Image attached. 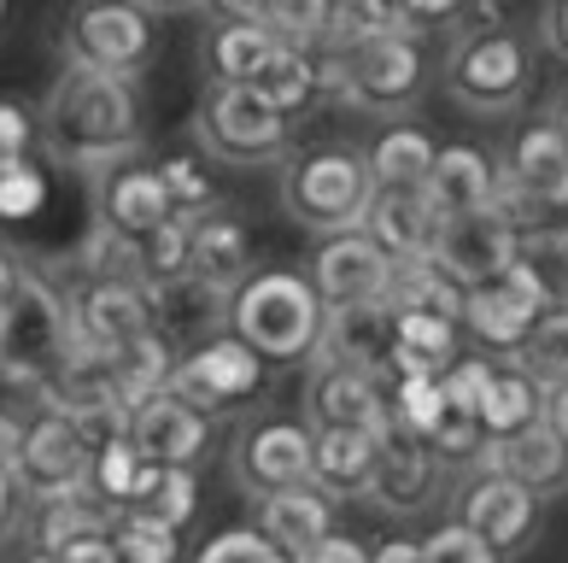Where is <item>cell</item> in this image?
I'll use <instances>...</instances> for the list:
<instances>
[{
	"label": "cell",
	"instance_id": "ffe728a7",
	"mask_svg": "<svg viewBox=\"0 0 568 563\" xmlns=\"http://www.w3.org/2000/svg\"><path fill=\"white\" fill-rule=\"evenodd\" d=\"M65 305H71V335L89 352H118L123 341L153 329V318H146V288H135V282L77 277L65 288Z\"/></svg>",
	"mask_w": 568,
	"mask_h": 563
},
{
	"label": "cell",
	"instance_id": "4316f807",
	"mask_svg": "<svg viewBox=\"0 0 568 563\" xmlns=\"http://www.w3.org/2000/svg\"><path fill=\"white\" fill-rule=\"evenodd\" d=\"M434 159H439V135L428 130V123L398 118V123H387V130L369 141V153H364L369 188L375 194H423Z\"/></svg>",
	"mask_w": 568,
	"mask_h": 563
},
{
	"label": "cell",
	"instance_id": "680465c9",
	"mask_svg": "<svg viewBox=\"0 0 568 563\" xmlns=\"http://www.w3.org/2000/svg\"><path fill=\"white\" fill-rule=\"evenodd\" d=\"M18 282H24V264H18L12 253H0V305L12 300V288H18Z\"/></svg>",
	"mask_w": 568,
	"mask_h": 563
},
{
	"label": "cell",
	"instance_id": "8fae6325",
	"mask_svg": "<svg viewBox=\"0 0 568 563\" xmlns=\"http://www.w3.org/2000/svg\"><path fill=\"white\" fill-rule=\"evenodd\" d=\"M534 229H539V218L528 212V205H516L510 194H498L487 212L439 223L434 259L446 264L463 288H487V282H498L504 270L521 259V241H528Z\"/></svg>",
	"mask_w": 568,
	"mask_h": 563
},
{
	"label": "cell",
	"instance_id": "f907efd6",
	"mask_svg": "<svg viewBox=\"0 0 568 563\" xmlns=\"http://www.w3.org/2000/svg\"><path fill=\"white\" fill-rule=\"evenodd\" d=\"M293 563H369V540H357V534H341V529H334L323 546H311L305 557H293Z\"/></svg>",
	"mask_w": 568,
	"mask_h": 563
},
{
	"label": "cell",
	"instance_id": "ee69618b",
	"mask_svg": "<svg viewBox=\"0 0 568 563\" xmlns=\"http://www.w3.org/2000/svg\"><path fill=\"white\" fill-rule=\"evenodd\" d=\"M112 557L118 563H182V540L164 534V529H146V523H135V516H118Z\"/></svg>",
	"mask_w": 568,
	"mask_h": 563
},
{
	"label": "cell",
	"instance_id": "5b68a950",
	"mask_svg": "<svg viewBox=\"0 0 568 563\" xmlns=\"http://www.w3.org/2000/svg\"><path fill=\"white\" fill-rule=\"evenodd\" d=\"M71 346H77V335H71L65 288L24 270V282L0 305V382L24 388V393H48L53 370L65 364Z\"/></svg>",
	"mask_w": 568,
	"mask_h": 563
},
{
	"label": "cell",
	"instance_id": "f6af8a7d",
	"mask_svg": "<svg viewBox=\"0 0 568 563\" xmlns=\"http://www.w3.org/2000/svg\"><path fill=\"white\" fill-rule=\"evenodd\" d=\"M41 205H48V177H41V164H30V159L0 164V218L24 223V218L41 212Z\"/></svg>",
	"mask_w": 568,
	"mask_h": 563
},
{
	"label": "cell",
	"instance_id": "7402d4cb",
	"mask_svg": "<svg viewBox=\"0 0 568 563\" xmlns=\"http://www.w3.org/2000/svg\"><path fill=\"white\" fill-rule=\"evenodd\" d=\"M305 423H311V434H382L387 429L382 382L357 375V370H341V364H311Z\"/></svg>",
	"mask_w": 568,
	"mask_h": 563
},
{
	"label": "cell",
	"instance_id": "f5cc1de1",
	"mask_svg": "<svg viewBox=\"0 0 568 563\" xmlns=\"http://www.w3.org/2000/svg\"><path fill=\"white\" fill-rule=\"evenodd\" d=\"M369 563H423V540L416 534H387L369 546Z\"/></svg>",
	"mask_w": 568,
	"mask_h": 563
},
{
	"label": "cell",
	"instance_id": "277c9868",
	"mask_svg": "<svg viewBox=\"0 0 568 563\" xmlns=\"http://www.w3.org/2000/svg\"><path fill=\"white\" fill-rule=\"evenodd\" d=\"M375 188H369V164L357 148H341V141H311V148L287 153L282 164V205L287 218L311 229V235H352L364 229Z\"/></svg>",
	"mask_w": 568,
	"mask_h": 563
},
{
	"label": "cell",
	"instance_id": "ac0fdd59",
	"mask_svg": "<svg viewBox=\"0 0 568 563\" xmlns=\"http://www.w3.org/2000/svg\"><path fill=\"white\" fill-rule=\"evenodd\" d=\"M498 171H504V194L516 205H528L534 218L568 205V141L551 118L521 123L498 159Z\"/></svg>",
	"mask_w": 568,
	"mask_h": 563
},
{
	"label": "cell",
	"instance_id": "74e56055",
	"mask_svg": "<svg viewBox=\"0 0 568 563\" xmlns=\"http://www.w3.org/2000/svg\"><path fill=\"white\" fill-rule=\"evenodd\" d=\"M194 511H200V482H194V470H146L141 499L130 505L135 523L164 529V534H182Z\"/></svg>",
	"mask_w": 568,
	"mask_h": 563
},
{
	"label": "cell",
	"instance_id": "94428289",
	"mask_svg": "<svg viewBox=\"0 0 568 563\" xmlns=\"http://www.w3.org/2000/svg\"><path fill=\"white\" fill-rule=\"evenodd\" d=\"M24 563H53V557H41V552H30V557H24Z\"/></svg>",
	"mask_w": 568,
	"mask_h": 563
},
{
	"label": "cell",
	"instance_id": "11a10c76",
	"mask_svg": "<svg viewBox=\"0 0 568 563\" xmlns=\"http://www.w3.org/2000/svg\"><path fill=\"white\" fill-rule=\"evenodd\" d=\"M545 429L568 441V382H551V388H545Z\"/></svg>",
	"mask_w": 568,
	"mask_h": 563
},
{
	"label": "cell",
	"instance_id": "d4e9b609",
	"mask_svg": "<svg viewBox=\"0 0 568 563\" xmlns=\"http://www.w3.org/2000/svg\"><path fill=\"white\" fill-rule=\"evenodd\" d=\"M480 470H493L504 482H516L521 493H534L539 505H551V499L568 493V441L545 423H534V429L510 434V441H493Z\"/></svg>",
	"mask_w": 568,
	"mask_h": 563
},
{
	"label": "cell",
	"instance_id": "1f68e13d",
	"mask_svg": "<svg viewBox=\"0 0 568 563\" xmlns=\"http://www.w3.org/2000/svg\"><path fill=\"white\" fill-rule=\"evenodd\" d=\"M463 359V329L452 318L393 311V370L387 375H446Z\"/></svg>",
	"mask_w": 568,
	"mask_h": 563
},
{
	"label": "cell",
	"instance_id": "52a82bcc",
	"mask_svg": "<svg viewBox=\"0 0 568 563\" xmlns=\"http://www.w3.org/2000/svg\"><path fill=\"white\" fill-rule=\"evenodd\" d=\"M59 48H65V71L135 82L153 66L159 30H153V12L130 7V0H82V7L59 18Z\"/></svg>",
	"mask_w": 568,
	"mask_h": 563
},
{
	"label": "cell",
	"instance_id": "603a6c76",
	"mask_svg": "<svg viewBox=\"0 0 568 563\" xmlns=\"http://www.w3.org/2000/svg\"><path fill=\"white\" fill-rule=\"evenodd\" d=\"M504 194V171L487 148H475V141H439V159L428 171V212L439 223L452 218H469V212H487V205Z\"/></svg>",
	"mask_w": 568,
	"mask_h": 563
},
{
	"label": "cell",
	"instance_id": "9c48e42d",
	"mask_svg": "<svg viewBox=\"0 0 568 563\" xmlns=\"http://www.w3.org/2000/svg\"><path fill=\"white\" fill-rule=\"evenodd\" d=\"M311 458H317V434L305 416H252L229 441V482L264 505L276 493L311 487Z\"/></svg>",
	"mask_w": 568,
	"mask_h": 563
},
{
	"label": "cell",
	"instance_id": "cb8c5ba5",
	"mask_svg": "<svg viewBox=\"0 0 568 563\" xmlns=\"http://www.w3.org/2000/svg\"><path fill=\"white\" fill-rule=\"evenodd\" d=\"M146 318L176 352H194L205 341L229 335V294L200 277H182V282L146 288Z\"/></svg>",
	"mask_w": 568,
	"mask_h": 563
},
{
	"label": "cell",
	"instance_id": "3957f363",
	"mask_svg": "<svg viewBox=\"0 0 568 563\" xmlns=\"http://www.w3.org/2000/svg\"><path fill=\"white\" fill-rule=\"evenodd\" d=\"M323 94L346 100L352 112L375 118H405L423 100V41L410 36H382V41H323L317 48Z\"/></svg>",
	"mask_w": 568,
	"mask_h": 563
},
{
	"label": "cell",
	"instance_id": "60d3db41",
	"mask_svg": "<svg viewBox=\"0 0 568 563\" xmlns=\"http://www.w3.org/2000/svg\"><path fill=\"white\" fill-rule=\"evenodd\" d=\"M516 364L534 375V382H568V300H557L545 318L528 329V341H521Z\"/></svg>",
	"mask_w": 568,
	"mask_h": 563
},
{
	"label": "cell",
	"instance_id": "681fc988",
	"mask_svg": "<svg viewBox=\"0 0 568 563\" xmlns=\"http://www.w3.org/2000/svg\"><path fill=\"white\" fill-rule=\"evenodd\" d=\"M30 148H36V118L18 100H0V164L30 159Z\"/></svg>",
	"mask_w": 568,
	"mask_h": 563
},
{
	"label": "cell",
	"instance_id": "7dc6e473",
	"mask_svg": "<svg viewBox=\"0 0 568 563\" xmlns=\"http://www.w3.org/2000/svg\"><path fill=\"white\" fill-rule=\"evenodd\" d=\"M194 563H287V557L258 534V523H252V529L235 523V529H217L212 540H205V546L194 552Z\"/></svg>",
	"mask_w": 568,
	"mask_h": 563
},
{
	"label": "cell",
	"instance_id": "db71d44e",
	"mask_svg": "<svg viewBox=\"0 0 568 563\" xmlns=\"http://www.w3.org/2000/svg\"><path fill=\"white\" fill-rule=\"evenodd\" d=\"M53 563H118V557H112V534H89V540H71L65 552H53Z\"/></svg>",
	"mask_w": 568,
	"mask_h": 563
},
{
	"label": "cell",
	"instance_id": "7a4b0ae2",
	"mask_svg": "<svg viewBox=\"0 0 568 563\" xmlns=\"http://www.w3.org/2000/svg\"><path fill=\"white\" fill-rule=\"evenodd\" d=\"M328 329V305L317 288L305 282V270L270 264L229 294V335L246 352H258L264 364H317Z\"/></svg>",
	"mask_w": 568,
	"mask_h": 563
},
{
	"label": "cell",
	"instance_id": "ba28073f",
	"mask_svg": "<svg viewBox=\"0 0 568 563\" xmlns=\"http://www.w3.org/2000/svg\"><path fill=\"white\" fill-rule=\"evenodd\" d=\"M293 130L270 112L258 89H205L194 107V141L205 159L235 164V171H264V164H287Z\"/></svg>",
	"mask_w": 568,
	"mask_h": 563
},
{
	"label": "cell",
	"instance_id": "8d00e7d4",
	"mask_svg": "<svg viewBox=\"0 0 568 563\" xmlns=\"http://www.w3.org/2000/svg\"><path fill=\"white\" fill-rule=\"evenodd\" d=\"M382 405H387V429H405L416 441H434V429L452 416L439 375H387Z\"/></svg>",
	"mask_w": 568,
	"mask_h": 563
},
{
	"label": "cell",
	"instance_id": "ab89813d",
	"mask_svg": "<svg viewBox=\"0 0 568 563\" xmlns=\"http://www.w3.org/2000/svg\"><path fill=\"white\" fill-rule=\"evenodd\" d=\"M159 182H164V194H171V212L187 218V223L223 205V188L212 177V164H200L194 153H164L159 159Z\"/></svg>",
	"mask_w": 568,
	"mask_h": 563
},
{
	"label": "cell",
	"instance_id": "e575fe53",
	"mask_svg": "<svg viewBox=\"0 0 568 563\" xmlns=\"http://www.w3.org/2000/svg\"><path fill=\"white\" fill-rule=\"evenodd\" d=\"M264 100H270V112H276L287 130L300 118L317 112V100H323V71H317V53H300V48H282L276 59L264 66V77L252 82Z\"/></svg>",
	"mask_w": 568,
	"mask_h": 563
},
{
	"label": "cell",
	"instance_id": "836d02e7",
	"mask_svg": "<svg viewBox=\"0 0 568 563\" xmlns=\"http://www.w3.org/2000/svg\"><path fill=\"white\" fill-rule=\"evenodd\" d=\"M463 288L446 264L434 253L428 259H410V264H393V282H387V311H423V318H463Z\"/></svg>",
	"mask_w": 568,
	"mask_h": 563
},
{
	"label": "cell",
	"instance_id": "6125c7cd",
	"mask_svg": "<svg viewBox=\"0 0 568 563\" xmlns=\"http://www.w3.org/2000/svg\"><path fill=\"white\" fill-rule=\"evenodd\" d=\"M0 24H7V7H0Z\"/></svg>",
	"mask_w": 568,
	"mask_h": 563
},
{
	"label": "cell",
	"instance_id": "4dcf8cb0",
	"mask_svg": "<svg viewBox=\"0 0 568 563\" xmlns=\"http://www.w3.org/2000/svg\"><path fill=\"white\" fill-rule=\"evenodd\" d=\"M258 534L293 563V557H305L311 546H323V540L334 534V505L317 487L276 493V499H264V505H258Z\"/></svg>",
	"mask_w": 568,
	"mask_h": 563
},
{
	"label": "cell",
	"instance_id": "7bdbcfd3",
	"mask_svg": "<svg viewBox=\"0 0 568 563\" xmlns=\"http://www.w3.org/2000/svg\"><path fill=\"white\" fill-rule=\"evenodd\" d=\"M493 370H498V359H487V352H469V346H463V359H457L446 375H439V388H446V405H452V416H463V423H475V416H480V400H487Z\"/></svg>",
	"mask_w": 568,
	"mask_h": 563
},
{
	"label": "cell",
	"instance_id": "4fadbf2b",
	"mask_svg": "<svg viewBox=\"0 0 568 563\" xmlns=\"http://www.w3.org/2000/svg\"><path fill=\"white\" fill-rule=\"evenodd\" d=\"M452 523L469 529L480 546H493L504 563H510L545 534V505L534 493H521L516 482L493 475V470H469L452 487Z\"/></svg>",
	"mask_w": 568,
	"mask_h": 563
},
{
	"label": "cell",
	"instance_id": "d590c367",
	"mask_svg": "<svg viewBox=\"0 0 568 563\" xmlns=\"http://www.w3.org/2000/svg\"><path fill=\"white\" fill-rule=\"evenodd\" d=\"M112 359V375L123 388V405H141V400H159V393H171V375H176V359L182 352L159 335V329H146V335L123 341L118 352H106Z\"/></svg>",
	"mask_w": 568,
	"mask_h": 563
},
{
	"label": "cell",
	"instance_id": "5bb4252c",
	"mask_svg": "<svg viewBox=\"0 0 568 563\" xmlns=\"http://www.w3.org/2000/svg\"><path fill=\"white\" fill-rule=\"evenodd\" d=\"M446 499H452V470L428 452V441H416L405 429H382L369 505L382 516H393V523H416V516H428Z\"/></svg>",
	"mask_w": 568,
	"mask_h": 563
},
{
	"label": "cell",
	"instance_id": "d6986e66",
	"mask_svg": "<svg viewBox=\"0 0 568 563\" xmlns=\"http://www.w3.org/2000/svg\"><path fill=\"white\" fill-rule=\"evenodd\" d=\"M305 282L317 288V300L328 311L382 305L387 300V282H393V264L369 247L364 229H352V235L317 241V253H311V264H305Z\"/></svg>",
	"mask_w": 568,
	"mask_h": 563
},
{
	"label": "cell",
	"instance_id": "6da1fadb",
	"mask_svg": "<svg viewBox=\"0 0 568 563\" xmlns=\"http://www.w3.org/2000/svg\"><path fill=\"white\" fill-rule=\"evenodd\" d=\"M36 148L53 164L82 177H106L112 164L135 159L141 148V94L135 82L65 71L41 100L36 118Z\"/></svg>",
	"mask_w": 568,
	"mask_h": 563
},
{
	"label": "cell",
	"instance_id": "30bf717a",
	"mask_svg": "<svg viewBox=\"0 0 568 563\" xmlns=\"http://www.w3.org/2000/svg\"><path fill=\"white\" fill-rule=\"evenodd\" d=\"M551 305H557V294L539 282V270L528 259H516L498 282L469 288V294H463L457 329H463V341H469V352H487V359H516L521 341H528V329Z\"/></svg>",
	"mask_w": 568,
	"mask_h": 563
},
{
	"label": "cell",
	"instance_id": "f35d334b",
	"mask_svg": "<svg viewBox=\"0 0 568 563\" xmlns=\"http://www.w3.org/2000/svg\"><path fill=\"white\" fill-rule=\"evenodd\" d=\"M146 470L153 464H141V452L123 441H106V446H94V470H89V499L94 505H106L112 516H130V505L141 499V482H146Z\"/></svg>",
	"mask_w": 568,
	"mask_h": 563
},
{
	"label": "cell",
	"instance_id": "e0dca14e",
	"mask_svg": "<svg viewBox=\"0 0 568 563\" xmlns=\"http://www.w3.org/2000/svg\"><path fill=\"white\" fill-rule=\"evenodd\" d=\"M217 416H205L194 405H182L176 393H159V400H141L123 416V441L141 452V464L153 470H194L205 452H212Z\"/></svg>",
	"mask_w": 568,
	"mask_h": 563
},
{
	"label": "cell",
	"instance_id": "9a60e30c",
	"mask_svg": "<svg viewBox=\"0 0 568 563\" xmlns=\"http://www.w3.org/2000/svg\"><path fill=\"white\" fill-rule=\"evenodd\" d=\"M264 359L258 352H246L235 335H217L194 352H182L176 359V375H171V393L182 405H194L205 416H223V411H241L246 400H258L264 393Z\"/></svg>",
	"mask_w": 568,
	"mask_h": 563
},
{
	"label": "cell",
	"instance_id": "816d5d0a",
	"mask_svg": "<svg viewBox=\"0 0 568 563\" xmlns=\"http://www.w3.org/2000/svg\"><path fill=\"white\" fill-rule=\"evenodd\" d=\"M534 36H539V48H545V53L568 66V0H557V7H545V12H539Z\"/></svg>",
	"mask_w": 568,
	"mask_h": 563
},
{
	"label": "cell",
	"instance_id": "83f0119b",
	"mask_svg": "<svg viewBox=\"0 0 568 563\" xmlns=\"http://www.w3.org/2000/svg\"><path fill=\"white\" fill-rule=\"evenodd\" d=\"M187 270H194L200 282L223 288V294H235V288L252 277V229L246 218L235 212H205L194 218V235H187Z\"/></svg>",
	"mask_w": 568,
	"mask_h": 563
},
{
	"label": "cell",
	"instance_id": "8992f818",
	"mask_svg": "<svg viewBox=\"0 0 568 563\" xmlns=\"http://www.w3.org/2000/svg\"><path fill=\"white\" fill-rule=\"evenodd\" d=\"M439 89L475 118H504L534 89V53L516 30H457L439 59Z\"/></svg>",
	"mask_w": 568,
	"mask_h": 563
},
{
	"label": "cell",
	"instance_id": "bcb514c9",
	"mask_svg": "<svg viewBox=\"0 0 568 563\" xmlns=\"http://www.w3.org/2000/svg\"><path fill=\"white\" fill-rule=\"evenodd\" d=\"M487 446H493V441L480 434V423H463V416H446V423L434 429V441H428V452H434L452 475H457V470H463V475L480 470V464H487Z\"/></svg>",
	"mask_w": 568,
	"mask_h": 563
},
{
	"label": "cell",
	"instance_id": "b9f144b4",
	"mask_svg": "<svg viewBox=\"0 0 568 563\" xmlns=\"http://www.w3.org/2000/svg\"><path fill=\"white\" fill-rule=\"evenodd\" d=\"M187 235H194V223L171 218L164 229H153L146 241H135V253H141V288H164V282L194 277V270H187Z\"/></svg>",
	"mask_w": 568,
	"mask_h": 563
},
{
	"label": "cell",
	"instance_id": "f546056e",
	"mask_svg": "<svg viewBox=\"0 0 568 563\" xmlns=\"http://www.w3.org/2000/svg\"><path fill=\"white\" fill-rule=\"evenodd\" d=\"M375 458H382V434H317L311 487H317L328 505L369 499V487H375Z\"/></svg>",
	"mask_w": 568,
	"mask_h": 563
},
{
	"label": "cell",
	"instance_id": "6f0895ef",
	"mask_svg": "<svg viewBox=\"0 0 568 563\" xmlns=\"http://www.w3.org/2000/svg\"><path fill=\"white\" fill-rule=\"evenodd\" d=\"M12 516H18V487H12V475H0V540L12 534Z\"/></svg>",
	"mask_w": 568,
	"mask_h": 563
},
{
	"label": "cell",
	"instance_id": "9f6ffc18",
	"mask_svg": "<svg viewBox=\"0 0 568 563\" xmlns=\"http://www.w3.org/2000/svg\"><path fill=\"white\" fill-rule=\"evenodd\" d=\"M18 441H24V416L0 411V475H12V458H18Z\"/></svg>",
	"mask_w": 568,
	"mask_h": 563
},
{
	"label": "cell",
	"instance_id": "484cf974",
	"mask_svg": "<svg viewBox=\"0 0 568 563\" xmlns=\"http://www.w3.org/2000/svg\"><path fill=\"white\" fill-rule=\"evenodd\" d=\"M317 364H341V370H357V375L387 382V370H393V311H387V305L328 311Z\"/></svg>",
	"mask_w": 568,
	"mask_h": 563
},
{
	"label": "cell",
	"instance_id": "44dd1931",
	"mask_svg": "<svg viewBox=\"0 0 568 563\" xmlns=\"http://www.w3.org/2000/svg\"><path fill=\"white\" fill-rule=\"evenodd\" d=\"M94 218H100L94 229H106L118 241H146L153 229H164L176 212H171V194L159 182V164L123 159L106 177H94Z\"/></svg>",
	"mask_w": 568,
	"mask_h": 563
},
{
	"label": "cell",
	"instance_id": "d6a6232c",
	"mask_svg": "<svg viewBox=\"0 0 568 563\" xmlns=\"http://www.w3.org/2000/svg\"><path fill=\"white\" fill-rule=\"evenodd\" d=\"M475 423H480V434H487V441H510V434L545 423V382H534V375L521 370L516 359H498Z\"/></svg>",
	"mask_w": 568,
	"mask_h": 563
},
{
	"label": "cell",
	"instance_id": "7c38bea8",
	"mask_svg": "<svg viewBox=\"0 0 568 563\" xmlns=\"http://www.w3.org/2000/svg\"><path fill=\"white\" fill-rule=\"evenodd\" d=\"M89 470H94V446L71 416L41 411L24 423V441L12 458V487L41 505H65V499L89 493Z\"/></svg>",
	"mask_w": 568,
	"mask_h": 563
},
{
	"label": "cell",
	"instance_id": "f1b7e54d",
	"mask_svg": "<svg viewBox=\"0 0 568 563\" xmlns=\"http://www.w3.org/2000/svg\"><path fill=\"white\" fill-rule=\"evenodd\" d=\"M364 235H369V247L387 264H410V259H428L434 253L439 218L428 212L423 194H375L369 212H364Z\"/></svg>",
	"mask_w": 568,
	"mask_h": 563
},
{
	"label": "cell",
	"instance_id": "c3c4849f",
	"mask_svg": "<svg viewBox=\"0 0 568 563\" xmlns=\"http://www.w3.org/2000/svg\"><path fill=\"white\" fill-rule=\"evenodd\" d=\"M423 563H504L493 546H480L469 529L457 523H439L428 540H423Z\"/></svg>",
	"mask_w": 568,
	"mask_h": 563
},
{
	"label": "cell",
	"instance_id": "91938a15",
	"mask_svg": "<svg viewBox=\"0 0 568 563\" xmlns=\"http://www.w3.org/2000/svg\"><path fill=\"white\" fill-rule=\"evenodd\" d=\"M551 123H557V130H562V141H568V89L557 94V107H551Z\"/></svg>",
	"mask_w": 568,
	"mask_h": 563
},
{
	"label": "cell",
	"instance_id": "2e32d148",
	"mask_svg": "<svg viewBox=\"0 0 568 563\" xmlns=\"http://www.w3.org/2000/svg\"><path fill=\"white\" fill-rule=\"evenodd\" d=\"M276 53V36L258 24L252 7H205V30L194 48L205 89H252Z\"/></svg>",
	"mask_w": 568,
	"mask_h": 563
}]
</instances>
